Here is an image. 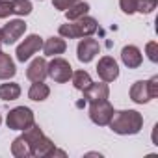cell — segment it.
Instances as JSON below:
<instances>
[{
	"label": "cell",
	"mask_w": 158,
	"mask_h": 158,
	"mask_svg": "<svg viewBox=\"0 0 158 158\" xmlns=\"http://www.w3.org/2000/svg\"><path fill=\"white\" fill-rule=\"evenodd\" d=\"M73 2H78V0H73Z\"/></svg>",
	"instance_id": "cell-32"
},
{
	"label": "cell",
	"mask_w": 158,
	"mask_h": 158,
	"mask_svg": "<svg viewBox=\"0 0 158 158\" xmlns=\"http://www.w3.org/2000/svg\"><path fill=\"white\" fill-rule=\"evenodd\" d=\"M52 4H54V8H56V10H60V11H65V10H69V8H71L74 2H73V0H54Z\"/></svg>",
	"instance_id": "cell-28"
},
{
	"label": "cell",
	"mask_w": 158,
	"mask_h": 158,
	"mask_svg": "<svg viewBox=\"0 0 158 158\" xmlns=\"http://www.w3.org/2000/svg\"><path fill=\"white\" fill-rule=\"evenodd\" d=\"M97 74L102 82H114L119 76V65L112 56H102L97 63Z\"/></svg>",
	"instance_id": "cell-8"
},
{
	"label": "cell",
	"mask_w": 158,
	"mask_h": 158,
	"mask_svg": "<svg viewBox=\"0 0 158 158\" xmlns=\"http://www.w3.org/2000/svg\"><path fill=\"white\" fill-rule=\"evenodd\" d=\"M26 76H28V80H32V82H43L45 78L48 76L45 58H34L32 63L26 69Z\"/></svg>",
	"instance_id": "cell-11"
},
{
	"label": "cell",
	"mask_w": 158,
	"mask_h": 158,
	"mask_svg": "<svg viewBox=\"0 0 158 158\" xmlns=\"http://www.w3.org/2000/svg\"><path fill=\"white\" fill-rule=\"evenodd\" d=\"M48 95H50V88L43 82H34L28 89V97L35 102H41V101L48 99Z\"/></svg>",
	"instance_id": "cell-18"
},
{
	"label": "cell",
	"mask_w": 158,
	"mask_h": 158,
	"mask_svg": "<svg viewBox=\"0 0 158 158\" xmlns=\"http://www.w3.org/2000/svg\"><path fill=\"white\" fill-rule=\"evenodd\" d=\"M114 112L115 110L108 102V99L106 101H99V102H91V106H89V119L95 125H99V127H106L110 123Z\"/></svg>",
	"instance_id": "cell-6"
},
{
	"label": "cell",
	"mask_w": 158,
	"mask_h": 158,
	"mask_svg": "<svg viewBox=\"0 0 158 158\" xmlns=\"http://www.w3.org/2000/svg\"><path fill=\"white\" fill-rule=\"evenodd\" d=\"M0 125H2V115H0Z\"/></svg>",
	"instance_id": "cell-31"
},
{
	"label": "cell",
	"mask_w": 158,
	"mask_h": 158,
	"mask_svg": "<svg viewBox=\"0 0 158 158\" xmlns=\"http://www.w3.org/2000/svg\"><path fill=\"white\" fill-rule=\"evenodd\" d=\"M47 71H48V76L52 78L54 82H58V84L69 82L71 76H73V67L63 58H54L50 63H47Z\"/></svg>",
	"instance_id": "cell-4"
},
{
	"label": "cell",
	"mask_w": 158,
	"mask_h": 158,
	"mask_svg": "<svg viewBox=\"0 0 158 158\" xmlns=\"http://www.w3.org/2000/svg\"><path fill=\"white\" fill-rule=\"evenodd\" d=\"M13 15V0H0V19Z\"/></svg>",
	"instance_id": "cell-25"
},
{
	"label": "cell",
	"mask_w": 158,
	"mask_h": 158,
	"mask_svg": "<svg viewBox=\"0 0 158 158\" xmlns=\"http://www.w3.org/2000/svg\"><path fill=\"white\" fill-rule=\"evenodd\" d=\"M52 156H65V152H63V151H58V149H54Z\"/></svg>",
	"instance_id": "cell-29"
},
{
	"label": "cell",
	"mask_w": 158,
	"mask_h": 158,
	"mask_svg": "<svg viewBox=\"0 0 158 158\" xmlns=\"http://www.w3.org/2000/svg\"><path fill=\"white\" fill-rule=\"evenodd\" d=\"M121 61L128 67V69H138L143 61V56H141V50L134 45H127L123 47L121 50Z\"/></svg>",
	"instance_id": "cell-12"
},
{
	"label": "cell",
	"mask_w": 158,
	"mask_h": 158,
	"mask_svg": "<svg viewBox=\"0 0 158 158\" xmlns=\"http://www.w3.org/2000/svg\"><path fill=\"white\" fill-rule=\"evenodd\" d=\"M32 2L30 0H13V13L15 15H21V17H26L32 13Z\"/></svg>",
	"instance_id": "cell-22"
},
{
	"label": "cell",
	"mask_w": 158,
	"mask_h": 158,
	"mask_svg": "<svg viewBox=\"0 0 158 158\" xmlns=\"http://www.w3.org/2000/svg\"><path fill=\"white\" fill-rule=\"evenodd\" d=\"M119 6H121L123 13H127V15H132V13H136L138 0H119Z\"/></svg>",
	"instance_id": "cell-26"
},
{
	"label": "cell",
	"mask_w": 158,
	"mask_h": 158,
	"mask_svg": "<svg viewBox=\"0 0 158 158\" xmlns=\"http://www.w3.org/2000/svg\"><path fill=\"white\" fill-rule=\"evenodd\" d=\"M2 45H4V41H2V30H0V50H2Z\"/></svg>",
	"instance_id": "cell-30"
},
{
	"label": "cell",
	"mask_w": 158,
	"mask_h": 158,
	"mask_svg": "<svg viewBox=\"0 0 158 158\" xmlns=\"http://www.w3.org/2000/svg\"><path fill=\"white\" fill-rule=\"evenodd\" d=\"M88 11H89V4L78 0V2H74L69 10H65V17H67V21H76V19L88 15Z\"/></svg>",
	"instance_id": "cell-20"
},
{
	"label": "cell",
	"mask_w": 158,
	"mask_h": 158,
	"mask_svg": "<svg viewBox=\"0 0 158 158\" xmlns=\"http://www.w3.org/2000/svg\"><path fill=\"white\" fill-rule=\"evenodd\" d=\"M0 30H2V41H4V45H13V43H17V39H21L24 35L26 23L23 19H13L8 24H4V28H0Z\"/></svg>",
	"instance_id": "cell-7"
},
{
	"label": "cell",
	"mask_w": 158,
	"mask_h": 158,
	"mask_svg": "<svg viewBox=\"0 0 158 158\" xmlns=\"http://www.w3.org/2000/svg\"><path fill=\"white\" fill-rule=\"evenodd\" d=\"M99 50H101L99 41L97 39H91V37H86V39H82L80 43H78L76 56H78V60H80L82 63H89L99 54Z\"/></svg>",
	"instance_id": "cell-9"
},
{
	"label": "cell",
	"mask_w": 158,
	"mask_h": 158,
	"mask_svg": "<svg viewBox=\"0 0 158 158\" xmlns=\"http://www.w3.org/2000/svg\"><path fill=\"white\" fill-rule=\"evenodd\" d=\"M21 97V86L15 82L0 84V99L2 101H17Z\"/></svg>",
	"instance_id": "cell-19"
},
{
	"label": "cell",
	"mask_w": 158,
	"mask_h": 158,
	"mask_svg": "<svg viewBox=\"0 0 158 158\" xmlns=\"http://www.w3.org/2000/svg\"><path fill=\"white\" fill-rule=\"evenodd\" d=\"M158 6V0H138V6H136V11L139 13H152Z\"/></svg>",
	"instance_id": "cell-23"
},
{
	"label": "cell",
	"mask_w": 158,
	"mask_h": 158,
	"mask_svg": "<svg viewBox=\"0 0 158 158\" xmlns=\"http://www.w3.org/2000/svg\"><path fill=\"white\" fill-rule=\"evenodd\" d=\"M130 99L136 102V104H147L152 97L149 93V88H147V80H138L132 84L130 88Z\"/></svg>",
	"instance_id": "cell-14"
},
{
	"label": "cell",
	"mask_w": 158,
	"mask_h": 158,
	"mask_svg": "<svg viewBox=\"0 0 158 158\" xmlns=\"http://www.w3.org/2000/svg\"><path fill=\"white\" fill-rule=\"evenodd\" d=\"M11 154L15 158H30L32 156V147H30V143L26 141V138L23 134L13 139V143H11Z\"/></svg>",
	"instance_id": "cell-17"
},
{
	"label": "cell",
	"mask_w": 158,
	"mask_h": 158,
	"mask_svg": "<svg viewBox=\"0 0 158 158\" xmlns=\"http://www.w3.org/2000/svg\"><path fill=\"white\" fill-rule=\"evenodd\" d=\"M71 80H73V86L76 89H80V91H84L86 88H89V84L93 82L89 73H86V71H73Z\"/></svg>",
	"instance_id": "cell-21"
},
{
	"label": "cell",
	"mask_w": 158,
	"mask_h": 158,
	"mask_svg": "<svg viewBox=\"0 0 158 158\" xmlns=\"http://www.w3.org/2000/svg\"><path fill=\"white\" fill-rule=\"evenodd\" d=\"M34 123H35V117L28 106H17V108L10 110V114L6 117V125L11 130H26Z\"/></svg>",
	"instance_id": "cell-3"
},
{
	"label": "cell",
	"mask_w": 158,
	"mask_h": 158,
	"mask_svg": "<svg viewBox=\"0 0 158 158\" xmlns=\"http://www.w3.org/2000/svg\"><path fill=\"white\" fill-rule=\"evenodd\" d=\"M56 145L52 143L50 138H47L45 134L35 141V145L32 147V156H37V158H47V156H52Z\"/></svg>",
	"instance_id": "cell-15"
},
{
	"label": "cell",
	"mask_w": 158,
	"mask_h": 158,
	"mask_svg": "<svg viewBox=\"0 0 158 158\" xmlns=\"http://www.w3.org/2000/svg\"><path fill=\"white\" fill-rule=\"evenodd\" d=\"M99 24L93 17H80L76 21H69L67 24H61L58 34L63 37V39H76V37H89L97 32Z\"/></svg>",
	"instance_id": "cell-2"
},
{
	"label": "cell",
	"mask_w": 158,
	"mask_h": 158,
	"mask_svg": "<svg viewBox=\"0 0 158 158\" xmlns=\"http://www.w3.org/2000/svg\"><path fill=\"white\" fill-rule=\"evenodd\" d=\"M108 127L112 128V132L121 134V136H132L138 134L143 128V115L136 110H121V112H114Z\"/></svg>",
	"instance_id": "cell-1"
},
{
	"label": "cell",
	"mask_w": 158,
	"mask_h": 158,
	"mask_svg": "<svg viewBox=\"0 0 158 158\" xmlns=\"http://www.w3.org/2000/svg\"><path fill=\"white\" fill-rule=\"evenodd\" d=\"M67 50V43H65V39L61 37V35H52V37H48L47 41H43V52H45V56H60V54H63Z\"/></svg>",
	"instance_id": "cell-13"
},
{
	"label": "cell",
	"mask_w": 158,
	"mask_h": 158,
	"mask_svg": "<svg viewBox=\"0 0 158 158\" xmlns=\"http://www.w3.org/2000/svg\"><path fill=\"white\" fill-rule=\"evenodd\" d=\"M43 48V37L41 35H37V34H32V35H28V37H24V41L17 47V60L19 61H28L34 54H37L39 50Z\"/></svg>",
	"instance_id": "cell-5"
},
{
	"label": "cell",
	"mask_w": 158,
	"mask_h": 158,
	"mask_svg": "<svg viewBox=\"0 0 158 158\" xmlns=\"http://www.w3.org/2000/svg\"><path fill=\"white\" fill-rule=\"evenodd\" d=\"M145 52H147V58H149L152 63L158 61V43H156V41H149V43L145 45Z\"/></svg>",
	"instance_id": "cell-24"
},
{
	"label": "cell",
	"mask_w": 158,
	"mask_h": 158,
	"mask_svg": "<svg viewBox=\"0 0 158 158\" xmlns=\"http://www.w3.org/2000/svg\"><path fill=\"white\" fill-rule=\"evenodd\" d=\"M84 99L91 104V102H99V101H106L110 97V88H108V82H91L89 88H86L84 91Z\"/></svg>",
	"instance_id": "cell-10"
},
{
	"label": "cell",
	"mask_w": 158,
	"mask_h": 158,
	"mask_svg": "<svg viewBox=\"0 0 158 158\" xmlns=\"http://www.w3.org/2000/svg\"><path fill=\"white\" fill-rule=\"evenodd\" d=\"M15 73H17V67L11 56L0 50V80H10V78L15 76Z\"/></svg>",
	"instance_id": "cell-16"
},
{
	"label": "cell",
	"mask_w": 158,
	"mask_h": 158,
	"mask_svg": "<svg viewBox=\"0 0 158 158\" xmlns=\"http://www.w3.org/2000/svg\"><path fill=\"white\" fill-rule=\"evenodd\" d=\"M147 88H149V93L152 99L158 97V76H152L151 80H147Z\"/></svg>",
	"instance_id": "cell-27"
}]
</instances>
